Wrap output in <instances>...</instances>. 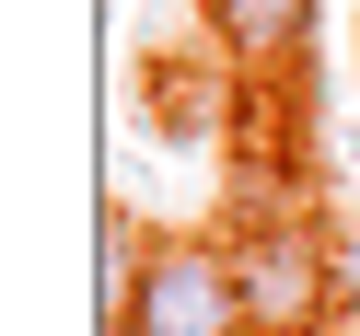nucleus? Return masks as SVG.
Here are the masks:
<instances>
[{
	"mask_svg": "<svg viewBox=\"0 0 360 336\" xmlns=\"http://www.w3.org/2000/svg\"><path fill=\"white\" fill-rule=\"evenodd\" d=\"M233 290H244V336H314L337 302V255L302 220H256L233 232Z\"/></svg>",
	"mask_w": 360,
	"mask_h": 336,
	"instance_id": "1",
	"label": "nucleus"
},
{
	"mask_svg": "<svg viewBox=\"0 0 360 336\" xmlns=\"http://www.w3.org/2000/svg\"><path fill=\"white\" fill-rule=\"evenodd\" d=\"M117 325L128 336H244L233 255H210V243H151L140 278L117 290Z\"/></svg>",
	"mask_w": 360,
	"mask_h": 336,
	"instance_id": "2",
	"label": "nucleus"
},
{
	"mask_svg": "<svg viewBox=\"0 0 360 336\" xmlns=\"http://www.w3.org/2000/svg\"><path fill=\"white\" fill-rule=\"evenodd\" d=\"M302 24H314V0H210V35L244 70H279V58L302 47Z\"/></svg>",
	"mask_w": 360,
	"mask_h": 336,
	"instance_id": "3",
	"label": "nucleus"
}]
</instances>
